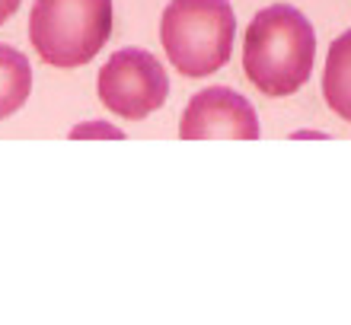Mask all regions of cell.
I'll return each instance as SVG.
<instances>
[{
  "label": "cell",
  "mask_w": 351,
  "mask_h": 325,
  "mask_svg": "<svg viewBox=\"0 0 351 325\" xmlns=\"http://www.w3.org/2000/svg\"><path fill=\"white\" fill-rule=\"evenodd\" d=\"M316 57V32L310 19L291 3L259 10L246 29L243 70L262 96L281 99L310 80Z\"/></svg>",
  "instance_id": "6da1fadb"
},
{
  "label": "cell",
  "mask_w": 351,
  "mask_h": 325,
  "mask_svg": "<svg viewBox=\"0 0 351 325\" xmlns=\"http://www.w3.org/2000/svg\"><path fill=\"white\" fill-rule=\"evenodd\" d=\"M237 16L230 0H169L160 38L169 61L185 77H208L230 61Z\"/></svg>",
  "instance_id": "7a4b0ae2"
},
{
  "label": "cell",
  "mask_w": 351,
  "mask_h": 325,
  "mask_svg": "<svg viewBox=\"0 0 351 325\" xmlns=\"http://www.w3.org/2000/svg\"><path fill=\"white\" fill-rule=\"evenodd\" d=\"M112 36V0H36L29 13V42L45 64L80 67Z\"/></svg>",
  "instance_id": "3957f363"
},
{
  "label": "cell",
  "mask_w": 351,
  "mask_h": 325,
  "mask_svg": "<svg viewBox=\"0 0 351 325\" xmlns=\"http://www.w3.org/2000/svg\"><path fill=\"white\" fill-rule=\"evenodd\" d=\"M99 103L128 121L147 118L169 96L167 70L157 57L144 48H121L106 61L96 80Z\"/></svg>",
  "instance_id": "277c9868"
},
{
  "label": "cell",
  "mask_w": 351,
  "mask_h": 325,
  "mask_svg": "<svg viewBox=\"0 0 351 325\" xmlns=\"http://www.w3.org/2000/svg\"><path fill=\"white\" fill-rule=\"evenodd\" d=\"M259 134L252 103L230 86H208L195 93L179 121L182 140H256Z\"/></svg>",
  "instance_id": "5b68a950"
},
{
  "label": "cell",
  "mask_w": 351,
  "mask_h": 325,
  "mask_svg": "<svg viewBox=\"0 0 351 325\" xmlns=\"http://www.w3.org/2000/svg\"><path fill=\"white\" fill-rule=\"evenodd\" d=\"M323 96L339 118L351 121V29L329 45L323 74Z\"/></svg>",
  "instance_id": "8992f818"
},
{
  "label": "cell",
  "mask_w": 351,
  "mask_h": 325,
  "mask_svg": "<svg viewBox=\"0 0 351 325\" xmlns=\"http://www.w3.org/2000/svg\"><path fill=\"white\" fill-rule=\"evenodd\" d=\"M32 93V67L26 55L10 45H0V121L26 105Z\"/></svg>",
  "instance_id": "52a82bcc"
},
{
  "label": "cell",
  "mask_w": 351,
  "mask_h": 325,
  "mask_svg": "<svg viewBox=\"0 0 351 325\" xmlns=\"http://www.w3.org/2000/svg\"><path fill=\"white\" fill-rule=\"evenodd\" d=\"M71 138H121V131L106 125V121H96V125H80V128H74Z\"/></svg>",
  "instance_id": "ba28073f"
},
{
  "label": "cell",
  "mask_w": 351,
  "mask_h": 325,
  "mask_svg": "<svg viewBox=\"0 0 351 325\" xmlns=\"http://www.w3.org/2000/svg\"><path fill=\"white\" fill-rule=\"evenodd\" d=\"M19 3H23V0H0V23H7V19L19 10Z\"/></svg>",
  "instance_id": "9c48e42d"
}]
</instances>
